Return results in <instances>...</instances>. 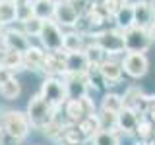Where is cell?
<instances>
[{
	"label": "cell",
	"mask_w": 155,
	"mask_h": 145,
	"mask_svg": "<svg viewBox=\"0 0 155 145\" xmlns=\"http://www.w3.org/2000/svg\"><path fill=\"white\" fill-rule=\"evenodd\" d=\"M41 72L47 76H64L66 74V52H45V60H43Z\"/></svg>",
	"instance_id": "cell-10"
},
{
	"label": "cell",
	"mask_w": 155,
	"mask_h": 145,
	"mask_svg": "<svg viewBox=\"0 0 155 145\" xmlns=\"http://www.w3.org/2000/svg\"><path fill=\"white\" fill-rule=\"evenodd\" d=\"M0 126H2L6 137L12 139V141H16V143L25 141L29 132H31L29 118H27L25 112H21V110H6V112L2 114Z\"/></svg>",
	"instance_id": "cell-1"
},
{
	"label": "cell",
	"mask_w": 155,
	"mask_h": 145,
	"mask_svg": "<svg viewBox=\"0 0 155 145\" xmlns=\"http://www.w3.org/2000/svg\"><path fill=\"white\" fill-rule=\"evenodd\" d=\"M78 126H80L81 134L85 135V139H93L95 134L101 132V124H99V116L97 114H91V116H87V118H84Z\"/></svg>",
	"instance_id": "cell-23"
},
{
	"label": "cell",
	"mask_w": 155,
	"mask_h": 145,
	"mask_svg": "<svg viewBox=\"0 0 155 145\" xmlns=\"http://www.w3.org/2000/svg\"><path fill=\"white\" fill-rule=\"evenodd\" d=\"M14 2H16L18 6H31L33 0H14Z\"/></svg>",
	"instance_id": "cell-34"
},
{
	"label": "cell",
	"mask_w": 155,
	"mask_h": 145,
	"mask_svg": "<svg viewBox=\"0 0 155 145\" xmlns=\"http://www.w3.org/2000/svg\"><path fill=\"white\" fill-rule=\"evenodd\" d=\"M29 18H33V8L31 6H18L16 4V21L23 23V21H27Z\"/></svg>",
	"instance_id": "cell-30"
},
{
	"label": "cell",
	"mask_w": 155,
	"mask_h": 145,
	"mask_svg": "<svg viewBox=\"0 0 155 145\" xmlns=\"http://www.w3.org/2000/svg\"><path fill=\"white\" fill-rule=\"evenodd\" d=\"M99 72L105 79V85H116L122 79V62H116L114 56H107L105 62L99 66Z\"/></svg>",
	"instance_id": "cell-12"
},
{
	"label": "cell",
	"mask_w": 155,
	"mask_h": 145,
	"mask_svg": "<svg viewBox=\"0 0 155 145\" xmlns=\"http://www.w3.org/2000/svg\"><path fill=\"white\" fill-rule=\"evenodd\" d=\"M124 33V50L126 52H145L151 45V39H149L147 31L142 27H130Z\"/></svg>",
	"instance_id": "cell-6"
},
{
	"label": "cell",
	"mask_w": 155,
	"mask_h": 145,
	"mask_svg": "<svg viewBox=\"0 0 155 145\" xmlns=\"http://www.w3.org/2000/svg\"><path fill=\"white\" fill-rule=\"evenodd\" d=\"M19 93H21V83L16 79V76L12 77V79H8L6 83L0 85V97L6 101H16Z\"/></svg>",
	"instance_id": "cell-24"
},
{
	"label": "cell",
	"mask_w": 155,
	"mask_h": 145,
	"mask_svg": "<svg viewBox=\"0 0 155 145\" xmlns=\"http://www.w3.org/2000/svg\"><path fill=\"white\" fill-rule=\"evenodd\" d=\"M62 108H64V116H66L68 124H80L84 118H87L80 99H68L66 103L62 105Z\"/></svg>",
	"instance_id": "cell-16"
},
{
	"label": "cell",
	"mask_w": 155,
	"mask_h": 145,
	"mask_svg": "<svg viewBox=\"0 0 155 145\" xmlns=\"http://www.w3.org/2000/svg\"><path fill=\"white\" fill-rule=\"evenodd\" d=\"M0 66L2 68H8L10 72H19L23 70V52H16V50H6L2 52V56H0Z\"/></svg>",
	"instance_id": "cell-20"
},
{
	"label": "cell",
	"mask_w": 155,
	"mask_h": 145,
	"mask_svg": "<svg viewBox=\"0 0 155 145\" xmlns=\"http://www.w3.org/2000/svg\"><path fill=\"white\" fill-rule=\"evenodd\" d=\"M80 103H81V106H84V112H85V116L95 114V103H93V99H91L89 95L81 97V99H80Z\"/></svg>",
	"instance_id": "cell-31"
},
{
	"label": "cell",
	"mask_w": 155,
	"mask_h": 145,
	"mask_svg": "<svg viewBox=\"0 0 155 145\" xmlns=\"http://www.w3.org/2000/svg\"><path fill=\"white\" fill-rule=\"evenodd\" d=\"M153 19H155V12H153L151 2H147V0L134 2V25L136 27H142L147 31V27L153 23Z\"/></svg>",
	"instance_id": "cell-13"
},
{
	"label": "cell",
	"mask_w": 155,
	"mask_h": 145,
	"mask_svg": "<svg viewBox=\"0 0 155 145\" xmlns=\"http://www.w3.org/2000/svg\"><path fill=\"white\" fill-rule=\"evenodd\" d=\"M33 16L47 21V19H54V10H56V0H33L31 4Z\"/></svg>",
	"instance_id": "cell-19"
},
{
	"label": "cell",
	"mask_w": 155,
	"mask_h": 145,
	"mask_svg": "<svg viewBox=\"0 0 155 145\" xmlns=\"http://www.w3.org/2000/svg\"><path fill=\"white\" fill-rule=\"evenodd\" d=\"M151 6H153V12H155V0H151Z\"/></svg>",
	"instance_id": "cell-36"
},
{
	"label": "cell",
	"mask_w": 155,
	"mask_h": 145,
	"mask_svg": "<svg viewBox=\"0 0 155 145\" xmlns=\"http://www.w3.org/2000/svg\"><path fill=\"white\" fill-rule=\"evenodd\" d=\"M97 116H99L101 130H107V132H116L118 130V114L109 112V110H101Z\"/></svg>",
	"instance_id": "cell-27"
},
{
	"label": "cell",
	"mask_w": 155,
	"mask_h": 145,
	"mask_svg": "<svg viewBox=\"0 0 155 145\" xmlns=\"http://www.w3.org/2000/svg\"><path fill=\"white\" fill-rule=\"evenodd\" d=\"M147 35H149V39L151 41H155V19H153V23L147 27Z\"/></svg>",
	"instance_id": "cell-33"
},
{
	"label": "cell",
	"mask_w": 155,
	"mask_h": 145,
	"mask_svg": "<svg viewBox=\"0 0 155 145\" xmlns=\"http://www.w3.org/2000/svg\"><path fill=\"white\" fill-rule=\"evenodd\" d=\"M122 108H124L122 97L116 95V93H107V95L103 97V101H101V110H109V112L118 114Z\"/></svg>",
	"instance_id": "cell-26"
},
{
	"label": "cell",
	"mask_w": 155,
	"mask_h": 145,
	"mask_svg": "<svg viewBox=\"0 0 155 145\" xmlns=\"http://www.w3.org/2000/svg\"><path fill=\"white\" fill-rule=\"evenodd\" d=\"M91 37L95 45L105 50L107 56H116L124 52V33L120 29H101V31H95Z\"/></svg>",
	"instance_id": "cell-4"
},
{
	"label": "cell",
	"mask_w": 155,
	"mask_h": 145,
	"mask_svg": "<svg viewBox=\"0 0 155 145\" xmlns=\"http://www.w3.org/2000/svg\"><path fill=\"white\" fill-rule=\"evenodd\" d=\"M39 93H41L43 99H45L52 108H56V110L68 101L66 83H64V79H60L58 76H47V79L43 81Z\"/></svg>",
	"instance_id": "cell-3"
},
{
	"label": "cell",
	"mask_w": 155,
	"mask_h": 145,
	"mask_svg": "<svg viewBox=\"0 0 155 145\" xmlns=\"http://www.w3.org/2000/svg\"><path fill=\"white\" fill-rule=\"evenodd\" d=\"M89 62L84 54V50L80 52H66V74H85Z\"/></svg>",
	"instance_id": "cell-15"
},
{
	"label": "cell",
	"mask_w": 155,
	"mask_h": 145,
	"mask_svg": "<svg viewBox=\"0 0 155 145\" xmlns=\"http://www.w3.org/2000/svg\"><path fill=\"white\" fill-rule=\"evenodd\" d=\"M25 114H27L29 124H31L33 128L43 130L47 124H51L52 120L56 118V108H52V106L41 97V93H35L27 103V112Z\"/></svg>",
	"instance_id": "cell-2"
},
{
	"label": "cell",
	"mask_w": 155,
	"mask_h": 145,
	"mask_svg": "<svg viewBox=\"0 0 155 145\" xmlns=\"http://www.w3.org/2000/svg\"><path fill=\"white\" fill-rule=\"evenodd\" d=\"M62 79H64V83H66L68 99H81V97L87 95L89 83H87L85 74H64Z\"/></svg>",
	"instance_id": "cell-9"
},
{
	"label": "cell",
	"mask_w": 155,
	"mask_h": 145,
	"mask_svg": "<svg viewBox=\"0 0 155 145\" xmlns=\"http://www.w3.org/2000/svg\"><path fill=\"white\" fill-rule=\"evenodd\" d=\"M4 137H6V134H4L2 126H0V145H4Z\"/></svg>",
	"instance_id": "cell-35"
},
{
	"label": "cell",
	"mask_w": 155,
	"mask_h": 145,
	"mask_svg": "<svg viewBox=\"0 0 155 145\" xmlns=\"http://www.w3.org/2000/svg\"><path fill=\"white\" fill-rule=\"evenodd\" d=\"M4 47L10 48V50H16V52H25L29 47H31V41L21 29H6L2 35Z\"/></svg>",
	"instance_id": "cell-11"
},
{
	"label": "cell",
	"mask_w": 155,
	"mask_h": 145,
	"mask_svg": "<svg viewBox=\"0 0 155 145\" xmlns=\"http://www.w3.org/2000/svg\"><path fill=\"white\" fill-rule=\"evenodd\" d=\"M147 68H149V62H147V56H145L143 52H128L122 60V70L130 77L145 76Z\"/></svg>",
	"instance_id": "cell-8"
},
{
	"label": "cell",
	"mask_w": 155,
	"mask_h": 145,
	"mask_svg": "<svg viewBox=\"0 0 155 145\" xmlns=\"http://www.w3.org/2000/svg\"><path fill=\"white\" fill-rule=\"evenodd\" d=\"M85 47V37L78 31L64 33V52H80Z\"/></svg>",
	"instance_id": "cell-21"
},
{
	"label": "cell",
	"mask_w": 155,
	"mask_h": 145,
	"mask_svg": "<svg viewBox=\"0 0 155 145\" xmlns=\"http://www.w3.org/2000/svg\"><path fill=\"white\" fill-rule=\"evenodd\" d=\"M43 60H45V48L43 47H29L23 52V70H33V72H41Z\"/></svg>",
	"instance_id": "cell-14"
},
{
	"label": "cell",
	"mask_w": 155,
	"mask_h": 145,
	"mask_svg": "<svg viewBox=\"0 0 155 145\" xmlns=\"http://www.w3.org/2000/svg\"><path fill=\"white\" fill-rule=\"evenodd\" d=\"M39 41L47 52H58L64 50V31L54 19H47L43 21L41 33H39Z\"/></svg>",
	"instance_id": "cell-5"
},
{
	"label": "cell",
	"mask_w": 155,
	"mask_h": 145,
	"mask_svg": "<svg viewBox=\"0 0 155 145\" xmlns=\"http://www.w3.org/2000/svg\"><path fill=\"white\" fill-rule=\"evenodd\" d=\"M113 18L116 21V29H120V31H126V29L134 27V4L124 2Z\"/></svg>",
	"instance_id": "cell-18"
},
{
	"label": "cell",
	"mask_w": 155,
	"mask_h": 145,
	"mask_svg": "<svg viewBox=\"0 0 155 145\" xmlns=\"http://www.w3.org/2000/svg\"><path fill=\"white\" fill-rule=\"evenodd\" d=\"M120 2H128V0H120Z\"/></svg>",
	"instance_id": "cell-37"
},
{
	"label": "cell",
	"mask_w": 155,
	"mask_h": 145,
	"mask_svg": "<svg viewBox=\"0 0 155 145\" xmlns=\"http://www.w3.org/2000/svg\"><path fill=\"white\" fill-rule=\"evenodd\" d=\"M16 21V2L14 0H0V25H10Z\"/></svg>",
	"instance_id": "cell-25"
},
{
	"label": "cell",
	"mask_w": 155,
	"mask_h": 145,
	"mask_svg": "<svg viewBox=\"0 0 155 145\" xmlns=\"http://www.w3.org/2000/svg\"><path fill=\"white\" fill-rule=\"evenodd\" d=\"M80 19V12L70 0H56V10H54V21L60 27L74 29Z\"/></svg>",
	"instance_id": "cell-7"
},
{
	"label": "cell",
	"mask_w": 155,
	"mask_h": 145,
	"mask_svg": "<svg viewBox=\"0 0 155 145\" xmlns=\"http://www.w3.org/2000/svg\"><path fill=\"white\" fill-rule=\"evenodd\" d=\"M12 77H14V72H10L8 68H2V66H0V85L6 83L8 79H12Z\"/></svg>",
	"instance_id": "cell-32"
},
{
	"label": "cell",
	"mask_w": 155,
	"mask_h": 145,
	"mask_svg": "<svg viewBox=\"0 0 155 145\" xmlns=\"http://www.w3.org/2000/svg\"><path fill=\"white\" fill-rule=\"evenodd\" d=\"M138 124H140V116L132 108L124 106L118 112V130H122L124 134H134L138 130Z\"/></svg>",
	"instance_id": "cell-17"
},
{
	"label": "cell",
	"mask_w": 155,
	"mask_h": 145,
	"mask_svg": "<svg viewBox=\"0 0 155 145\" xmlns=\"http://www.w3.org/2000/svg\"><path fill=\"white\" fill-rule=\"evenodd\" d=\"M21 25V31L25 33L27 37H39V33H41V27H43V19H39V18H29L27 21H23V23H19Z\"/></svg>",
	"instance_id": "cell-28"
},
{
	"label": "cell",
	"mask_w": 155,
	"mask_h": 145,
	"mask_svg": "<svg viewBox=\"0 0 155 145\" xmlns=\"http://www.w3.org/2000/svg\"><path fill=\"white\" fill-rule=\"evenodd\" d=\"M93 2H101V0H93Z\"/></svg>",
	"instance_id": "cell-38"
},
{
	"label": "cell",
	"mask_w": 155,
	"mask_h": 145,
	"mask_svg": "<svg viewBox=\"0 0 155 145\" xmlns=\"http://www.w3.org/2000/svg\"><path fill=\"white\" fill-rule=\"evenodd\" d=\"M93 145H118L116 132H107V130L97 132L95 137H93Z\"/></svg>",
	"instance_id": "cell-29"
},
{
	"label": "cell",
	"mask_w": 155,
	"mask_h": 145,
	"mask_svg": "<svg viewBox=\"0 0 155 145\" xmlns=\"http://www.w3.org/2000/svg\"><path fill=\"white\" fill-rule=\"evenodd\" d=\"M84 54H85L87 62H89L91 66H101V64L105 62V58H107L105 50H103L101 47H97L93 41H91V43H87V45L84 47Z\"/></svg>",
	"instance_id": "cell-22"
}]
</instances>
